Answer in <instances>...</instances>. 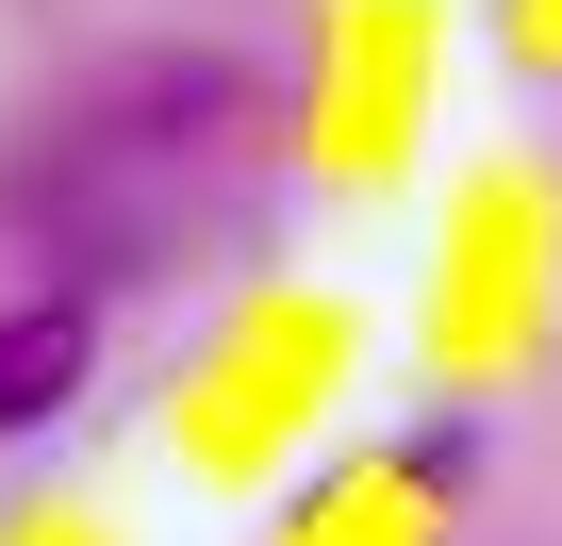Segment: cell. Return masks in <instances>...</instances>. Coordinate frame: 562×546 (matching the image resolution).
<instances>
[{"instance_id": "1", "label": "cell", "mask_w": 562, "mask_h": 546, "mask_svg": "<svg viewBox=\"0 0 562 546\" xmlns=\"http://www.w3.org/2000/svg\"><path fill=\"white\" fill-rule=\"evenodd\" d=\"M83 365H100V315L83 299H18L0 315V431H50L83 398Z\"/></svg>"}]
</instances>
